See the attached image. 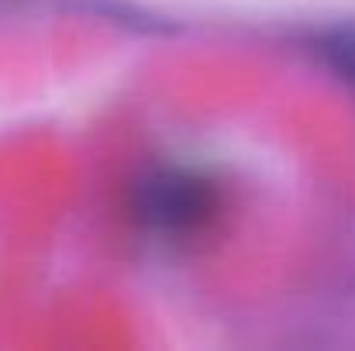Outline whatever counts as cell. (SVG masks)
Masks as SVG:
<instances>
[{
  "mask_svg": "<svg viewBox=\"0 0 355 351\" xmlns=\"http://www.w3.org/2000/svg\"><path fill=\"white\" fill-rule=\"evenodd\" d=\"M221 210L214 179L193 169H155L138 183L135 217L152 234L190 237L204 231Z\"/></svg>",
  "mask_w": 355,
  "mask_h": 351,
  "instance_id": "obj_1",
  "label": "cell"
},
{
  "mask_svg": "<svg viewBox=\"0 0 355 351\" xmlns=\"http://www.w3.org/2000/svg\"><path fill=\"white\" fill-rule=\"evenodd\" d=\"M314 52L318 59L345 83L355 87V28H328L314 35Z\"/></svg>",
  "mask_w": 355,
  "mask_h": 351,
  "instance_id": "obj_2",
  "label": "cell"
}]
</instances>
